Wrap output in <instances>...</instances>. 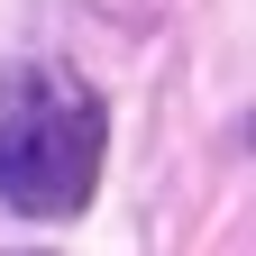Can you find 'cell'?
I'll return each instance as SVG.
<instances>
[{
	"label": "cell",
	"instance_id": "obj_1",
	"mask_svg": "<svg viewBox=\"0 0 256 256\" xmlns=\"http://www.w3.org/2000/svg\"><path fill=\"white\" fill-rule=\"evenodd\" d=\"M110 156V101L64 64L0 74V202L28 220H74Z\"/></svg>",
	"mask_w": 256,
	"mask_h": 256
}]
</instances>
